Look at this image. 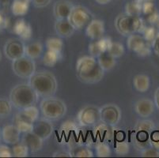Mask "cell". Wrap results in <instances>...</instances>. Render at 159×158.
<instances>
[{"label":"cell","instance_id":"obj_1","mask_svg":"<svg viewBox=\"0 0 159 158\" xmlns=\"http://www.w3.org/2000/svg\"><path fill=\"white\" fill-rule=\"evenodd\" d=\"M75 71L79 80L86 84L98 83L105 75V70L100 66L96 58L91 56L79 58L76 63Z\"/></svg>","mask_w":159,"mask_h":158},{"label":"cell","instance_id":"obj_2","mask_svg":"<svg viewBox=\"0 0 159 158\" xmlns=\"http://www.w3.org/2000/svg\"><path fill=\"white\" fill-rule=\"evenodd\" d=\"M28 83L34 89L39 97H48L56 94L58 82L56 76L48 70L36 71L30 78Z\"/></svg>","mask_w":159,"mask_h":158},{"label":"cell","instance_id":"obj_3","mask_svg":"<svg viewBox=\"0 0 159 158\" xmlns=\"http://www.w3.org/2000/svg\"><path fill=\"white\" fill-rule=\"evenodd\" d=\"M10 101L14 108L24 109L35 105L39 96L29 83H21L15 85L10 93Z\"/></svg>","mask_w":159,"mask_h":158},{"label":"cell","instance_id":"obj_4","mask_svg":"<svg viewBox=\"0 0 159 158\" xmlns=\"http://www.w3.org/2000/svg\"><path fill=\"white\" fill-rule=\"evenodd\" d=\"M115 28L120 34L128 37L134 33H141L146 27L145 21L140 16L123 13L116 17Z\"/></svg>","mask_w":159,"mask_h":158},{"label":"cell","instance_id":"obj_5","mask_svg":"<svg viewBox=\"0 0 159 158\" xmlns=\"http://www.w3.org/2000/svg\"><path fill=\"white\" fill-rule=\"evenodd\" d=\"M40 110L43 117L51 121H57L64 117L67 108L63 100L52 96L41 101Z\"/></svg>","mask_w":159,"mask_h":158},{"label":"cell","instance_id":"obj_6","mask_svg":"<svg viewBox=\"0 0 159 158\" xmlns=\"http://www.w3.org/2000/svg\"><path fill=\"white\" fill-rule=\"evenodd\" d=\"M68 21L76 30L86 28L87 25L93 19V14L86 7L81 5L74 6L71 9Z\"/></svg>","mask_w":159,"mask_h":158},{"label":"cell","instance_id":"obj_7","mask_svg":"<svg viewBox=\"0 0 159 158\" xmlns=\"http://www.w3.org/2000/svg\"><path fill=\"white\" fill-rule=\"evenodd\" d=\"M127 47L131 52H135L140 57H146L151 54L152 46L143 37V35L134 33L128 36L127 39Z\"/></svg>","mask_w":159,"mask_h":158},{"label":"cell","instance_id":"obj_8","mask_svg":"<svg viewBox=\"0 0 159 158\" xmlns=\"http://www.w3.org/2000/svg\"><path fill=\"white\" fill-rule=\"evenodd\" d=\"M12 70L18 77L29 79L36 72V63L34 59L24 56L12 61Z\"/></svg>","mask_w":159,"mask_h":158},{"label":"cell","instance_id":"obj_9","mask_svg":"<svg viewBox=\"0 0 159 158\" xmlns=\"http://www.w3.org/2000/svg\"><path fill=\"white\" fill-rule=\"evenodd\" d=\"M77 121L81 127L94 126L101 121L100 108L93 104L86 105L78 113Z\"/></svg>","mask_w":159,"mask_h":158},{"label":"cell","instance_id":"obj_10","mask_svg":"<svg viewBox=\"0 0 159 158\" xmlns=\"http://www.w3.org/2000/svg\"><path fill=\"white\" fill-rule=\"evenodd\" d=\"M101 121L116 127L122 117V112L118 105L115 104H106L100 108Z\"/></svg>","mask_w":159,"mask_h":158},{"label":"cell","instance_id":"obj_11","mask_svg":"<svg viewBox=\"0 0 159 158\" xmlns=\"http://www.w3.org/2000/svg\"><path fill=\"white\" fill-rule=\"evenodd\" d=\"M25 44L20 39H9L4 45V54L7 59L14 61L25 56Z\"/></svg>","mask_w":159,"mask_h":158},{"label":"cell","instance_id":"obj_12","mask_svg":"<svg viewBox=\"0 0 159 158\" xmlns=\"http://www.w3.org/2000/svg\"><path fill=\"white\" fill-rule=\"evenodd\" d=\"M52 122L44 117L38 118L33 123V132L41 138L44 141L47 140L51 137L54 131V126Z\"/></svg>","mask_w":159,"mask_h":158},{"label":"cell","instance_id":"obj_13","mask_svg":"<svg viewBox=\"0 0 159 158\" xmlns=\"http://www.w3.org/2000/svg\"><path fill=\"white\" fill-rule=\"evenodd\" d=\"M113 126L100 121L94 125L93 134L95 138L102 142H111L114 138L115 129Z\"/></svg>","mask_w":159,"mask_h":158},{"label":"cell","instance_id":"obj_14","mask_svg":"<svg viewBox=\"0 0 159 158\" xmlns=\"http://www.w3.org/2000/svg\"><path fill=\"white\" fill-rule=\"evenodd\" d=\"M105 31V23L99 19H93L86 27V35L93 40L102 38Z\"/></svg>","mask_w":159,"mask_h":158},{"label":"cell","instance_id":"obj_15","mask_svg":"<svg viewBox=\"0 0 159 158\" xmlns=\"http://www.w3.org/2000/svg\"><path fill=\"white\" fill-rule=\"evenodd\" d=\"M43 142L44 140L33 131L24 133V135L21 138V142L28 147L31 153H36L40 151L43 147Z\"/></svg>","mask_w":159,"mask_h":158},{"label":"cell","instance_id":"obj_16","mask_svg":"<svg viewBox=\"0 0 159 158\" xmlns=\"http://www.w3.org/2000/svg\"><path fill=\"white\" fill-rule=\"evenodd\" d=\"M2 139L6 144H17L21 139V131L15 124L6 125L2 129Z\"/></svg>","mask_w":159,"mask_h":158},{"label":"cell","instance_id":"obj_17","mask_svg":"<svg viewBox=\"0 0 159 158\" xmlns=\"http://www.w3.org/2000/svg\"><path fill=\"white\" fill-rule=\"evenodd\" d=\"M155 104L149 98H142L135 104V111L137 115L142 118H147L152 115L154 111Z\"/></svg>","mask_w":159,"mask_h":158},{"label":"cell","instance_id":"obj_18","mask_svg":"<svg viewBox=\"0 0 159 158\" xmlns=\"http://www.w3.org/2000/svg\"><path fill=\"white\" fill-rule=\"evenodd\" d=\"M73 7V4L68 0H59L56 2L53 7V14L56 19H67Z\"/></svg>","mask_w":159,"mask_h":158},{"label":"cell","instance_id":"obj_19","mask_svg":"<svg viewBox=\"0 0 159 158\" xmlns=\"http://www.w3.org/2000/svg\"><path fill=\"white\" fill-rule=\"evenodd\" d=\"M54 29L56 34L61 38H69L72 37L76 30L68 19L56 20L54 24Z\"/></svg>","mask_w":159,"mask_h":158},{"label":"cell","instance_id":"obj_20","mask_svg":"<svg viewBox=\"0 0 159 158\" xmlns=\"http://www.w3.org/2000/svg\"><path fill=\"white\" fill-rule=\"evenodd\" d=\"M110 40H111L109 38L102 37V38L94 40V41L91 42L88 46V52L89 53V56L98 58L100 55L107 52Z\"/></svg>","mask_w":159,"mask_h":158},{"label":"cell","instance_id":"obj_21","mask_svg":"<svg viewBox=\"0 0 159 158\" xmlns=\"http://www.w3.org/2000/svg\"><path fill=\"white\" fill-rule=\"evenodd\" d=\"M14 33L22 40H29L32 37L31 25L24 19L16 21L13 27Z\"/></svg>","mask_w":159,"mask_h":158},{"label":"cell","instance_id":"obj_22","mask_svg":"<svg viewBox=\"0 0 159 158\" xmlns=\"http://www.w3.org/2000/svg\"><path fill=\"white\" fill-rule=\"evenodd\" d=\"M44 52V45L41 42L34 41L28 43L25 47V56L32 59H39Z\"/></svg>","mask_w":159,"mask_h":158},{"label":"cell","instance_id":"obj_23","mask_svg":"<svg viewBox=\"0 0 159 158\" xmlns=\"http://www.w3.org/2000/svg\"><path fill=\"white\" fill-rule=\"evenodd\" d=\"M99 63L100 66L105 70V71H109L113 69L116 65V58L109 55L107 52H104L102 55H100L98 58H96Z\"/></svg>","mask_w":159,"mask_h":158},{"label":"cell","instance_id":"obj_24","mask_svg":"<svg viewBox=\"0 0 159 158\" xmlns=\"http://www.w3.org/2000/svg\"><path fill=\"white\" fill-rule=\"evenodd\" d=\"M39 114L40 112H39L38 108L35 105H33L24 109H21L19 112L16 114V115L33 124L39 118Z\"/></svg>","mask_w":159,"mask_h":158},{"label":"cell","instance_id":"obj_25","mask_svg":"<svg viewBox=\"0 0 159 158\" xmlns=\"http://www.w3.org/2000/svg\"><path fill=\"white\" fill-rule=\"evenodd\" d=\"M133 85L138 92L145 93L150 88V80L147 74H140L133 78Z\"/></svg>","mask_w":159,"mask_h":158},{"label":"cell","instance_id":"obj_26","mask_svg":"<svg viewBox=\"0 0 159 158\" xmlns=\"http://www.w3.org/2000/svg\"><path fill=\"white\" fill-rule=\"evenodd\" d=\"M11 9L14 16H24L28 13L30 2L25 0H13Z\"/></svg>","mask_w":159,"mask_h":158},{"label":"cell","instance_id":"obj_27","mask_svg":"<svg viewBox=\"0 0 159 158\" xmlns=\"http://www.w3.org/2000/svg\"><path fill=\"white\" fill-rule=\"evenodd\" d=\"M107 52L112 56H113L114 58L117 59V58H120L121 56H124L125 53V48H124V46L120 42L110 40L108 46V49H107Z\"/></svg>","mask_w":159,"mask_h":158},{"label":"cell","instance_id":"obj_28","mask_svg":"<svg viewBox=\"0 0 159 158\" xmlns=\"http://www.w3.org/2000/svg\"><path fill=\"white\" fill-rule=\"evenodd\" d=\"M142 2L143 0H132L126 3L124 7V13L130 15H142Z\"/></svg>","mask_w":159,"mask_h":158},{"label":"cell","instance_id":"obj_29","mask_svg":"<svg viewBox=\"0 0 159 158\" xmlns=\"http://www.w3.org/2000/svg\"><path fill=\"white\" fill-rule=\"evenodd\" d=\"M60 59V53L52 52V51L47 50L43 55V63L44 66L48 67H52Z\"/></svg>","mask_w":159,"mask_h":158},{"label":"cell","instance_id":"obj_30","mask_svg":"<svg viewBox=\"0 0 159 158\" xmlns=\"http://www.w3.org/2000/svg\"><path fill=\"white\" fill-rule=\"evenodd\" d=\"M45 46L47 50L61 53L63 47V41L59 37H50L46 40Z\"/></svg>","mask_w":159,"mask_h":158},{"label":"cell","instance_id":"obj_31","mask_svg":"<svg viewBox=\"0 0 159 158\" xmlns=\"http://www.w3.org/2000/svg\"><path fill=\"white\" fill-rule=\"evenodd\" d=\"M14 124L16 125V127H18V130L21 131V133H28V132H32L33 129V123H30V122L27 121V120H25L23 119L18 117L17 115L14 116Z\"/></svg>","mask_w":159,"mask_h":158},{"label":"cell","instance_id":"obj_32","mask_svg":"<svg viewBox=\"0 0 159 158\" xmlns=\"http://www.w3.org/2000/svg\"><path fill=\"white\" fill-rule=\"evenodd\" d=\"M95 150L98 157H108L111 156V148L106 142H98L95 146Z\"/></svg>","mask_w":159,"mask_h":158},{"label":"cell","instance_id":"obj_33","mask_svg":"<svg viewBox=\"0 0 159 158\" xmlns=\"http://www.w3.org/2000/svg\"><path fill=\"white\" fill-rule=\"evenodd\" d=\"M141 33L143 35V37H144V39L147 42L151 43L154 41V39L157 37V35L159 34V29H157V28L152 25L146 26Z\"/></svg>","mask_w":159,"mask_h":158},{"label":"cell","instance_id":"obj_34","mask_svg":"<svg viewBox=\"0 0 159 158\" xmlns=\"http://www.w3.org/2000/svg\"><path fill=\"white\" fill-rule=\"evenodd\" d=\"M154 130V122L150 120H140L137 122L135 126V132L137 131H146V132L150 133Z\"/></svg>","mask_w":159,"mask_h":158},{"label":"cell","instance_id":"obj_35","mask_svg":"<svg viewBox=\"0 0 159 158\" xmlns=\"http://www.w3.org/2000/svg\"><path fill=\"white\" fill-rule=\"evenodd\" d=\"M12 153L13 156L15 157H26L29 156L30 150L28 147L22 142H18L13 146Z\"/></svg>","mask_w":159,"mask_h":158},{"label":"cell","instance_id":"obj_36","mask_svg":"<svg viewBox=\"0 0 159 158\" xmlns=\"http://www.w3.org/2000/svg\"><path fill=\"white\" fill-rule=\"evenodd\" d=\"M72 156L75 157H93V152L88 146H79L76 149H74L71 152Z\"/></svg>","mask_w":159,"mask_h":158},{"label":"cell","instance_id":"obj_37","mask_svg":"<svg viewBox=\"0 0 159 158\" xmlns=\"http://www.w3.org/2000/svg\"><path fill=\"white\" fill-rule=\"evenodd\" d=\"M12 106L10 100L0 98V118L8 116L12 111Z\"/></svg>","mask_w":159,"mask_h":158},{"label":"cell","instance_id":"obj_38","mask_svg":"<svg viewBox=\"0 0 159 158\" xmlns=\"http://www.w3.org/2000/svg\"><path fill=\"white\" fill-rule=\"evenodd\" d=\"M60 130L61 136H66L67 137L74 131H76L78 130V127L72 121H66L65 123H63Z\"/></svg>","mask_w":159,"mask_h":158},{"label":"cell","instance_id":"obj_39","mask_svg":"<svg viewBox=\"0 0 159 158\" xmlns=\"http://www.w3.org/2000/svg\"><path fill=\"white\" fill-rule=\"evenodd\" d=\"M115 153L119 156H125L130 151V145L128 142L122 141L116 143L114 146Z\"/></svg>","mask_w":159,"mask_h":158},{"label":"cell","instance_id":"obj_40","mask_svg":"<svg viewBox=\"0 0 159 158\" xmlns=\"http://www.w3.org/2000/svg\"><path fill=\"white\" fill-rule=\"evenodd\" d=\"M155 11L156 10L154 2L147 1V0H143V2H142V14L148 16L152 14V13L155 12Z\"/></svg>","mask_w":159,"mask_h":158},{"label":"cell","instance_id":"obj_41","mask_svg":"<svg viewBox=\"0 0 159 158\" xmlns=\"http://www.w3.org/2000/svg\"><path fill=\"white\" fill-rule=\"evenodd\" d=\"M140 156L143 157H159V150L153 146H150L141 150Z\"/></svg>","mask_w":159,"mask_h":158},{"label":"cell","instance_id":"obj_42","mask_svg":"<svg viewBox=\"0 0 159 158\" xmlns=\"http://www.w3.org/2000/svg\"><path fill=\"white\" fill-rule=\"evenodd\" d=\"M146 21L150 25H152L157 29H159V13L155 11L148 16H146ZM145 21V22H146Z\"/></svg>","mask_w":159,"mask_h":158},{"label":"cell","instance_id":"obj_43","mask_svg":"<svg viewBox=\"0 0 159 158\" xmlns=\"http://www.w3.org/2000/svg\"><path fill=\"white\" fill-rule=\"evenodd\" d=\"M150 143L153 147L159 150V130H154L150 136Z\"/></svg>","mask_w":159,"mask_h":158},{"label":"cell","instance_id":"obj_44","mask_svg":"<svg viewBox=\"0 0 159 158\" xmlns=\"http://www.w3.org/2000/svg\"><path fill=\"white\" fill-rule=\"evenodd\" d=\"M13 156L12 150L5 145H0V157H11Z\"/></svg>","mask_w":159,"mask_h":158},{"label":"cell","instance_id":"obj_45","mask_svg":"<svg viewBox=\"0 0 159 158\" xmlns=\"http://www.w3.org/2000/svg\"><path fill=\"white\" fill-rule=\"evenodd\" d=\"M33 6L37 8H44L48 6L52 0H32Z\"/></svg>","mask_w":159,"mask_h":158},{"label":"cell","instance_id":"obj_46","mask_svg":"<svg viewBox=\"0 0 159 158\" xmlns=\"http://www.w3.org/2000/svg\"><path fill=\"white\" fill-rule=\"evenodd\" d=\"M8 23H9V21H8V19H7L5 14L0 12V29H5L8 26Z\"/></svg>","mask_w":159,"mask_h":158},{"label":"cell","instance_id":"obj_47","mask_svg":"<svg viewBox=\"0 0 159 158\" xmlns=\"http://www.w3.org/2000/svg\"><path fill=\"white\" fill-rule=\"evenodd\" d=\"M52 156L53 157H71L72 154L71 152L61 150V151H57L53 153Z\"/></svg>","mask_w":159,"mask_h":158},{"label":"cell","instance_id":"obj_48","mask_svg":"<svg viewBox=\"0 0 159 158\" xmlns=\"http://www.w3.org/2000/svg\"><path fill=\"white\" fill-rule=\"evenodd\" d=\"M151 46H152L153 52L159 56V34L157 35V37L154 39V41L151 43Z\"/></svg>","mask_w":159,"mask_h":158},{"label":"cell","instance_id":"obj_49","mask_svg":"<svg viewBox=\"0 0 159 158\" xmlns=\"http://www.w3.org/2000/svg\"><path fill=\"white\" fill-rule=\"evenodd\" d=\"M154 104H155L156 107L159 109V87L156 89L155 93H154Z\"/></svg>","mask_w":159,"mask_h":158},{"label":"cell","instance_id":"obj_50","mask_svg":"<svg viewBox=\"0 0 159 158\" xmlns=\"http://www.w3.org/2000/svg\"><path fill=\"white\" fill-rule=\"evenodd\" d=\"M95 1H96L98 4H101V5H105V4L111 2L112 0H95Z\"/></svg>","mask_w":159,"mask_h":158},{"label":"cell","instance_id":"obj_51","mask_svg":"<svg viewBox=\"0 0 159 158\" xmlns=\"http://www.w3.org/2000/svg\"><path fill=\"white\" fill-rule=\"evenodd\" d=\"M1 139H2V130L0 129V141H1Z\"/></svg>","mask_w":159,"mask_h":158},{"label":"cell","instance_id":"obj_52","mask_svg":"<svg viewBox=\"0 0 159 158\" xmlns=\"http://www.w3.org/2000/svg\"><path fill=\"white\" fill-rule=\"evenodd\" d=\"M1 2H8V0H1Z\"/></svg>","mask_w":159,"mask_h":158},{"label":"cell","instance_id":"obj_53","mask_svg":"<svg viewBox=\"0 0 159 158\" xmlns=\"http://www.w3.org/2000/svg\"><path fill=\"white\" fill-rule=\"evenodd\" d=\"M1 59H2V55H1V52H0V61H1Z\"/></svg>","mask_w":159,"mask_h":158},{"label":"cell","instance_id":"obj_54","mask_svg":"<svg viewBox=\"0 0 159 158\" xmlns=\"http://www.w3.org/2000/svg\"><path fill=\"white\" fill-rule=\"evenodd\" d=\"M25 1H28V2H31V1H32V0H25Z\"/></svg>","mask_w":159,"mask_h":158},{"label":"cell","instance_id":"obj_55","mask_svg":"<svg viewBox=\"0 0 159 158\" xmlns=\"http://www.w3.org/2000/svg\"><path fill=\"white\" fill-rule=\"evenodd\" d=\"M147 1H152V2H154V1H155V0H147Z\"/></svg>","mask_w":159,"mask_h":158},{"label":"cell","instance_id":"obj_56","mask_svg":"<svg viewBox=\"0 0 159 158\" xmlns=\"http://www.w3.org/2000/svg\"><path fill=\"white\" fill-rule=\"evenodd\" d=\"M0 3H1V0H0Z\"/></svg>","mask_w":159,"mask_h":158}]
</instances>
